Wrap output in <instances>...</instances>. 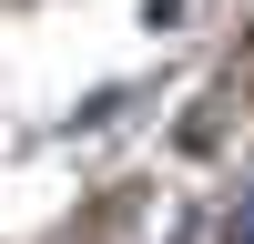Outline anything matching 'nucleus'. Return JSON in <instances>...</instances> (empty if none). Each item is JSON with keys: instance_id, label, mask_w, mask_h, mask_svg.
<instances>
[{"instance_id": "obj_1", "label": "nucleus", "mask_w": 254, "mask_h": 244, "mask_svg": "<svg viewBox=\"0 0 254 244\" xmlns=\"http://www.w3.org/2000/svg\"><path fill=\"white\" fill-rule=\"evenodd\" d=\"M224 244H254V183H244L234 203H224Z\"/></svg>"}]
</instances>
